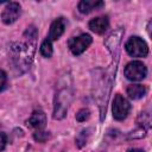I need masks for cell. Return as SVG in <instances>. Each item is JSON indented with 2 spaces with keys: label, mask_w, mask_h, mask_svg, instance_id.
<instances>
[{
  "label": "cell",
  "mask_w": 152,
  "mask_h": 152,
  "mask_svg": "<svg viewBox=\"0 0 152 152\" xmlns=\"http://www.w3.org/2000/svg\"><path fill=\"white\" fill-rule=\"evenodd\" d=\"M33 46L30 44H18L15 48H12V58L15 61V65L18 68L25 66L27 68L31 63L33 56Z\"/></svg>",
  "instance_id": "6da1fadb"
},
{
  "label": "cell",
  "mask_w": 152,
  "mask_h": 152,
  "mask_svg": "<svg viewBox=\"0 0 152 152\" xmlns=\"http://www.w3.org/2000/svg\"><path fill=\"white\" fill-rule=\"evenodd\" d=\"M70 99H71V95L66 88L58 91V94L56 95V100H55V109H53L55 119H63L65 116Z\"/></svg>",
  "instance_id": "7a4b0ae2"
},
{
  "label": "cell",
  "mask_w": 152,
  "mask_h": 152,
  "mask_svg": "<svg viewBox=\"0 0 152 152\" xmlns=\"http://www.w3.org/2000/svg\"><path fill=\"white\" fill-rule=\"evenodd\" d=\"M125 49L132 57H146L148 53V46L146 42L140 37H131L127 40Z\"/></svg>",
  "instance_id": "3957f363"
},
{
  "label": "cell",
  "mask_w": 152,
  "mask_h": 152,
  "mask_svg": "<svg viewBox=\"0 0 152 152\" xmlns=\"http://www.w3.org/2000/svg\"><path fill=\"white\" fill-rule=\"evenodd\" d=\"M147 69L142 62L133 61L129 62L125 68V76L129 81H141L146 77Z\"/></svg>",
  "instance_id": "277c9868"
},
{
  "label": "cell",
  "mask_w": 152,
  "mask_h": 152,
  "mask_svg": "<svg viewBox=\"0 0 152 152\" xmlns=\"http://www.w3.org/2000/svg\"><path fill=\"white\" fill-rule=\"evenodd\" d=\"M131 109L129 102L120 94H116L114 100H113V116L116 120H124L127 118L128 113Z\"/></svg>",
  "instance_id": "5b68a950"
},
{
  "label": "cell",
  "mask_w": 152,
  "mask_h": 152,
  "mask_svg": "<svg viewBox=\"0 0 152 152\" xmlns=\"http://www.w3.org/2000/svg\"><path fill=\"white\" fill-rule=\"evenodd\" d=\"M91 44V37L83 33L78 37H74L69 40V49L74 55H81Z\"/></svg>",
  "instance_id": "8992f818"
},
{
  "label": "cell",
  "mask_w": 152,
  "mask_h": 152,
  "mask_svg": "<svg viewBox=\"0 0 152 152\" xmlns=\"http://www.w3.org/2000/svg\"><path fill=\"white\" fill-rule=\"evenodd\" d=\"M20 15V5L18 2H8L1 13V19L6 25L13 24Z\"/></svg>",
  "instance_id": "52a82bcc"
},
{
  "label": "cell",
  "mask_w": 152,
  "mask_h": 152,
  "mask_svg": "<svg viewBox=\"0 0 152 152\" xmlns=\"http://www.w3.org/2000/svg\"><path fill=\"white\" fill-rule=\"evenodd\" d=\"M45 124H46V115L43 110H34L27 120V125L36 131H42L45 127Z\"/></svg>",
  "instance_id": "ba28073f"
},
{
  "label": "cell",
  "mask_w": 152,
  "mask_h": 152,
  "mask_svg": "<svg viewBox=\"0 0 152 152\" xmlns=\"http://www.w3.org/2000/svg\"><path fill=\"white\" fill-rule=\"evenodd\" d=\"M65 30V20L63 18H58L52 21L50 26V32H49V40H57L64 32Z\"/></svg>",
  "instance_id": "9c48e42d"
},
{
  "label": "cell",
  "mask_w": 152,
  "mask_h": 152,
  "mask_svg": "<svg viewBox=\"0 0 152 152\" xmlns=\"http://www.w3.org/2000/svg\"><path fill=\"white\" fill-rule=\"evenodd\" d=\"M109 26V21L107 17H96L89 21V28L95 33H103Z\"/></svg>",
  "instance_id": "30bf717a"
},
{
  "label": "cell",
  "mask_w": 152,
  "mask_h": 152,
  "mask_svg": "<svg viewBox=\"0 0 152 152\" xmlns=\"http://www.w3.org/2000/svg\"><path fill=\"white\" fill-rule=\"evenodd\" d=\"M104 4L102 1H97V0H82L78 2V10L81 13H90L94 10L101 8Z\"/></svg>",
  "instance_id": "8fae6325"
},
{
  "label": "cell",
  "mask_w": 152,
  "mask_h": 152,
  "mask_svg": "<svg viewBox=\"0 0 152 152\" xmlns=\"http://www.w3.org/2000/svg\"><path fill=\"white\" fill-rule=\"evenodd\" d=\"M146 87L142 84H131L127 87V95L133 100L141 99L146 94Z\"/></svg>",
  "instance_id": "7c38bea8"
},
{
  "label": "cell",
  "mask_w": 152,
  "mask_h": 152,
  "mask_svg": "<svg viewBox=\"0 0 152 152\" xmlns=\"http://www.w3.org/2000/svg\"><path fill=\"white\" fill-rule=\"evenodd\" d=\"M40 53L44 57H51V55H52V44H51V40L45 39L42 43V45H40Z\"/></svg>",
  "instance_id": "4fadbf2b"
},
{
  "label": "cell",
  "mask_w": 152,
  "mask_h": 152,
  "mask_svg": "<svg viewBox=\"0 0 152 152\" xmlns=\"http://www.w3.org/2000/svg\"><path fill=\"white\" fill-rule=\"evenodd\" d=\"M89 115H90V112H89V109H87V108H83V109H81V110H78L77 112V114H76V120L77 121H86L88 118H89Z\"/></svg>",
  "instance_id": "5bb4252c"
},
{
  "label": "cell",
  "mask_w": 152,
  "mask_h": 152,
  "mask_svg": "<svg viewBox=\"0 0 152 152\" xmlns=\"http://www.w3.org/2000/svg\"><path fill=\"white\" fill-rule=\"evenodd\" d=\"M49 134H46L45 132H42V131H37L34 133V139L38 140V141H45V139H48Z\"/></svg>",
  "instance_id": "9a60e30c"
},
{
  "label": "cell",
  "mask_w": 152,
  "mask_h": 152,
  "mask_svg": "<svg viewBox=\"0 0 152 152\" xmlns=\"http://www.w3.org/2000/svg\"><path fill=\"white\" fill-rule=\"evenodd\" d=\"M6 81H7V76H6L5 71L0 70V91L5 88V86H6Z\"/></svg>",
  "instance_id": "2e32d148"
},
{
  "label": "cell",
  "mask_w": 152,
  "mask_h": 152,
  "mask_svg": "<svg viewBox=\"0 0 152 152\" xmlns=\"http://www.w3.org/2000/svg\"><path fill=\"white\" fill-rule=\"evenodd\" d=\"M6 142H7V139H6V135L0 133V152L4 151V148L6 147Z\"/></svg>",
  "instance_id": "e0dca14e"
},
{
  "label": "cell",
  "mask_w": 152,
  "mask_h": 152,
  "mask_svg": "<svg viewBox=\"0 0 152 152\" xmlns=\"http://www.w3.org/2000/svg\"><path fill=\"white\" fill-rule=\"evenodd\" d=\"M128 152H144L142 150H139V148H132V150H129Z\"/></svg>",
  "instance_id": "ac0fdd59"
}]
</instances>
